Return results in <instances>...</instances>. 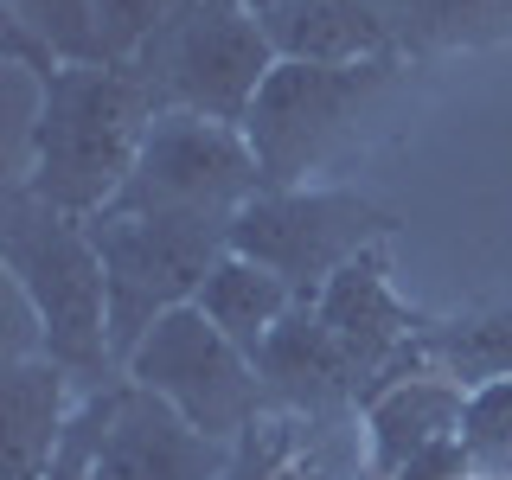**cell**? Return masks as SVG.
Masks as SVG:
<instances>
[{
  "mask_svg": "<svg viewBox=\"0 0 512 480\" xmlns=\"http://www.w3.org/2000/svg\"><path fill=\"white\" fill-rule=\"evenodd\" d=\"M154 116V96L128 64H58L32 116V154L20 186L71 218H96L122 199Z\"/></svg>",
  "mask_w": 512,
  "mask_h": 480,
  "instance_id": "obj_1",
  "label": "cell"
},
{
  "mask_svg": "<svg viewBox=\"0 0 512 480\" xmlns=\"http://www.w3.org/2000/svg\"><path fill=\"white\" fill-rule=\"evenodd\" d=\"M0 263L45 320V359L64 365L90 391L122 378L116 346H109L103 256H96L84 218L45 205L26 186H7V199H0Z\"/></svg>",
  "mask_w": 512,
  "mask_h": 480,
  "instance_id": "obj_2",
  "label": "cell"
},
{
  "mask_svg": "<svg viewBox=\"0 0 512 480\" xmlns=\"http://www.w3.org/2000/svg\"><path fill=\"white\" fill-rule=\"evenodd\" d=\"M84 224H90V244L103 256V282H109V346H116V365H128V352L141 346V333L160 314L199 301L205 276L231 250V218L103 205Z\"/></svg>",
  "mask_w": 512,
  "mask_h": 480,
  "instance_id": "obj_3",
  "label": "cell"
},
{
  "mask_svg": "<svg viewBox=\"0 0 512 480\" xmlns=\"http://www.w3.org/2000/svg\"><path fill=\"white\" fill-rule=\"evenodd\" d=\"M276 45H269L263 20L244 0H186L167 26L128 58L154 109H186V116H212L244 128L256 90L276 71Z\"/></svg>",
  "mask_w": 512,
  "mask_h": 480,
  "instance_id": "obj_4",
  "label": "cell"
},
{
  "mask_svg": "<svg viewBox=\"0 0 512 480\" xmlns=\"http://www.w3.org/2000/svg\"><path fill=\"white\" fill-rule=\"evenodd\" d=\"M231 448L237 442L192 429L167 397L141 391L122 372L71 410V429L45 480H224Z\"/></svg>",
  "mask_w": 512,
  "mask_h": 480,
  "instance_id": "obj_5",
  "label": "cell"
},
{
  "mask_svg": "<svg viewBox=\"0 0 512 480\" xmlns=\"http://www.w3.org/2000/svg\"><path fill=\"white\" fill-rule=\"evenodd\" d=\"M397 231L384 205L359 192H308V186H263L244 212L231 218V250L250 263L276 269L301 301L320 295L352 256L378 250Z\"/></svg>",
  "mask_w": 512,
  "mask_h": 480,
  "instance_id": "obj_6",
  "label": "cell"
},
{
  "mask_svg": "<svg viewBox=\"0 0 512 480\" xmlns=\"http://www.w3.org/2000/svg\"><path fill=\"white\" fill-rule=\"evenodd\" d=\"M122 372L135 378L141 391L167 397L192 429H205V436H218V442H237L250 423L269 416V391H263L256 359L244 346L224 340L192 301L173 308V314H160L154 327L141 333V346L128 352Z\"/></svg>",
  "mask_w": 512,
  "mask_h": 480,
  "instance_id": "obj_7",
  "label": "cell"
},
{
  "mask_svg": "<svg viewBox=\"0 0 512 480\" xmlns=\"http://www.w3.org/2000/svg\"><path fill=\"white\" fill-rule=\"evenodd\" d=\"M256 192H263V167H256L244 128L167 109V116H154L148 141H141V154H135V173H128L116 205L192 212V218H237Z\"/></svg>",
  "mask_w": 512,
  "mask_h": 480,
  "instance_id": "obj_8",
  "label": "cell"
},
{
  "mask_svg": "<svg viewBox=\"0 0 512 480\" xmlns=\"http://www.w3.org/2000/svg\"><path fill=\"white\" fill-rule=\"evenodd\" d=\"M384 77H391V58H372V64L282 58L276 71H269V84L256 90L250 116H244V135H250L256 167H263V186H295Z\"/></svg>",
  "mask_w": 512,
  "mask_h": 480,
  "instance_id": "obj_9",
  "label": "cell"
},
{
  "mask_svg": "<svg viewBox=\"0 0 512 480\" xmlns=\"http://www.w3.org/2000/svg\"><path fill=\"white\" fill-rule=\"evenodd\" d=\"M308 301H314L320 327L352 359V372H359V404H378L391 384L429 372V320L397 301L391 269H384L378 250L352 256L340 276Z\"/></svg>",
  "mask_w": 512,
  "mask_h": 480,
  "instance_id": "obj_10",
  "label": "cell"
},
{
  "mask_svg": "<svg viewBox=\"0 0 512 480\" xmlns=\"http://www.w3.org/2000/svg\"><path fill=\"white\" fill-rule=\"evenodd\" d=\"M468 391L442 372H416L365 404V448L384 480H468L474 455L461 442Z\"/></svg>",
  "mask_w": 512,
  "mask_h": 480,
  "instance_id": "obj_11",
  "label": "cell"
},
{
  "mask_svg": "<svg viewBox=\"0 0 512 480\" xmlns=\"http://www.w3.org/2000/svg\"><path fill=\"white\" fill-rule=\"evenodd\" d=\"M269 410L282 416H333V410H359V372L340 352L327 327H320L314 301H295V314L269 333V346L256 352Z\"/></svg>",
  "mask_w": 512,
  "mask_h": 480,
  "instance_id": "obj_12",
  "label": "cell"
},
{
  "mask_svg": "<svg viewBox=\"0 0 512 480\" xmlns=\"http://www.w3.org/2000/svg\"><path fill=\"white\" fill-rule=\"evenodd\" d=\"M71 372L52 359L0 365V423H7V480H45L71 429Z\"/></svg>",
  "mask_w": 512,
  "mask_h": 480,
  "instance_id": "obj_13",
  "label": "cell"
},
{
  "mask_svg": "<svg viewBox=\"0 0 512 480\" xmlns=\"http://www.w3.org/2000/svg\"><path fill=\"white\" fill-rule=\"evenodd\" d=\"M276 58H301V64H372V58H397L391 26L378 20L372 0H288L282 13L263 20Z\"/></svg>",
  "mask_w": 512,
  "mask_h": 480,
  "instance_id": "obj_14",
  "label": "cell"
},
{
  "mask_svg": "<svg viewBox=\"0 0 512 480\" xmlns=\"http://www.w3.org/2000/svg\"><path fill=\"white\" fill-rule=\"evenodd\" d=\"M295 301H301V295L276 276V269H263V263H250V256L224 250L192 308L212 320V327H218L231 346H244L250 359H256V352L269 346V333H276L282 320L295 314Z\"/></svg>",
  "mask_w": 512,
  "mask_h": 480,
  "instance_id": "obj_15",
  "label": "cell"
},
{
  "mask_svg": "<svg viewBox=\"0 0 512 480\" xmlns=\"http://www.w3.org/2000/svg\"><path fill=\"white\" fill-rule=\"evenodd\" d=\"M429 372L455 378L461 391H480V384L512 378V301L468 320H429Z\"/></svg>",
  "mask_w": 512,
  "mask_h": 480,
  "instance_id": "obj_16",
  "label": "cell"
},
{
  "mask_svg": "<svg viewBox=\"0 0 512 480\" xmlns=\"http://www.w3.org/2000/svg\"><path fill=\"white\" fill-rule=\"evenodd\" d=\"M7 26L39 39L58 64H109L96 32V0H7Z\"/></svg>",
  "mask_w": 512,
  "mask_h": 480,
  "instance_id": "obj_17",
  "label": "cell"
},
{
  "mask_svg": "<svg viewBox=\"0 0 512 480\" xmlns=\"http://www.w3.org/2000/svg\"><path fill=\"white\" fill-rule=\"evenodd\" d=\"M461 442H468V455H474V474L512 480V378L468 391V423H461Z\"/></svg>",
  "mask_w": 512,
  "mask_h": 480,
  "instance_id": "obj_18",
  "label": "cell"
},
{
  "mask_svg": "<svg viewBox=\"0 0 512 480\" xmlns=\"http://www.w3.org/2000/svg\"><path fill=\"white\" fill-rule=\"evenodd\" d=\"M224 480H308L301 468V448H295V423L282 410H269L263 423H250L231 448V468Z\"/></svg>",
  "mask_w": 512,
  "mask_h": 480,
  "instance_id": "obj_19",
  "label": "cell"
},
{
  "mask_svg": "<svg viewBox=\"0 0 512 480\" xmlns=\"http://www.w3.org/2000/svg\"><path fill=\"white\" fill-rule=\"evenodd\" d=\"M186 0H96V32H103L109 64H128Z\"/></svg>",
  "mask_w": 512,
  "mask_h": 480,
  "instance_id": "obj_20",
  "label": "cell"
},
{
  "mask_svg": "<svg viewBox=\"0 0 512 480\" xmlns=\"http://www.w3.org/2000/svg\"><path fill=\"white\" fill-rule=\"evenodd\" d=\"M512 32V0H436V39H500Z\"/></svg>",
  "mask_w": 512,
  "mask_h": 480,
  "instance_id": "obj_21",
  "label": "cell"
},
{
  "mask_svg": "<svg viewBox=\"0 0 512 480\" xmlns=\"http://www.w3.org/2000/svg\"><path fill=\"white\" fill-rule=\"evenodd\" d=\"M378 7V20L391 26V39H397V52H423V45H442L436 39V0H372Z\"/></svg>",
  "mask_w": 512,
  "mask_h": 480,
  "instance_id": "obj_22",
  "label": "cell"
},
{
  "mask_svg": "<svg viewBox=\"0 0 512 480\" xmlns=\"http://www.w3.org/2000/svg\"><path fill=\"white\" fill-rule=\"evenodd\" d=\"M244 7L256 13V20H269V13H282V7H288V0H244Z\"/></svg>",
  "mask_w": 512,
  "mask_h": 480,
  "instance_id": "obj_23",
  "label": "cell"
}]
</instances>
